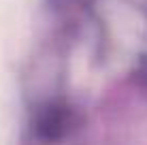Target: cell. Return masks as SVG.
<instances>
[{"instance_id": "cell-1", "label": "cell", "mask_w": 147, "mask_h": 145, "mask_svg": "<svg viewBox=\"0 0 147 145\" xmlns=\"http://www.w3.org/2000/svg\"><path fill=\"white\" fill-rule=\"evenodd\" d=\"M73 126V113L66 107H47L38 117V132L45 139H60Z\"/></svg>"}, {"instance_id": "cell-2", "label": "cell", "mask_w": 147, "mask_h": 145, "mask_svg": "<svg viewBox=\"0 0 147 145\" xmlns=\"http://www.w3.org/2000/svg\"><path fill=\"white\" fill-rule=\"evenodd\" d=\"M139 81L143 83V88L147 90V62L141 66V71H139Z\"/></svg>"}]
</instances>
